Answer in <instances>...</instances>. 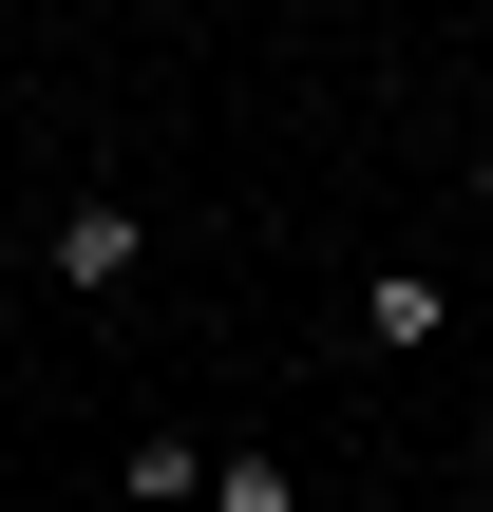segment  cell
<instances>
[{"mask_svg":"<svg viewBox=\"0 0 493 512\" xmlns=\"http://www.w3.org/2000/svg\"><path fill=\"white\" fill-rule=\"evenodd\" d=\"M38 266H57V304H133V266H152V228H133L114 190H76V209L38 228Z\"/></svg>","mask_w":493,"mask_h":512,"instance_id":"obj_1","label":"cell"},{"mask_svg":"<svg viewBox=\"0 0 493 512\" xmlns=\"http://www.w3.org/2000/svg\"><path fill=\"white\" fill-rule=\"evenodd\" d=\"M437 323H456V285H437V266H380V285H361V342H399V361H418Z\"/></svg>","mask_w":493,"mask_h":512,"instance_id":"obj_2","label":"cell"},{"mask_svg":"<svg viewBox=\"0 0 493 512\" xmlns=\"http://www.w3.org/2000/svg\"><path fill=\"white\" fill-rule=\"evenodd\" d=\"M133 512H209V456L190 437H133Z\"/></svg>","mask_w":493,"mask_h":512,"instance_id":"obj_3","label":"cell"},{"mask_svg":"<svg viewBox=\"0 0 493 512\" xmlns=\"http://www.w3.org/2000/svg\"><path fill=\"white\" fill-rule=\"evenodd\" d=\"M209 512H285V456H209Z\"/></svg>","mask_w":493,"mask_h":512,"instance_id":"obj_4","label":"cell"},{"mask_svg":"<svg viewBox=\"0 0 493 512\" xmlns=\"http://www.w3.org/2000/svg\"><path fill=\"white\" fill-rule=\"evenodd\" d=\"M475 494H493V418H475Z\"/></svg>","mask_w":493,"mask_h":512,"instance_id":"obj_5","label":"cell"}]
</instances>
